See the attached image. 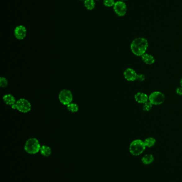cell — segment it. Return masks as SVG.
I'll return each mask as SVG.
<instances>
[{"instance_id":"1","label":"cell","mask_w":182,"mask_h":182,"mask_svg":"<svg viewBox=\"0 0 182 182\" xmlns=\"http://www.w3.org/2000/svg\"><path fill=\"white\" fill-rule=\"evenodd\" d=\"M149 48L148 40L144 37H137L132 40L131 49L132 53L138 57H141L146 53Z\"/></svg>"},{"instance_id":"2","label":"cell","mask_w":182,"mask_h":182,"mask_svg":"<svg viewBox=\"0 0 182 182\" xmlns=\"http://www.w3.org/2000/svg\"><path fill=\"white\" fill-rule=\"evenodd\" d=\"M146 147L144 141L140 139H136L131 142L129 146V152L132 155L138 156L144 152Z\"/></svg>"},{"instance_id":"3","label":"cell","mask_w":182,"mask_h":182,"mask_svg":"<svg viewBox=\"0 0 182 182\" xmlns=\"http://www.w3.org/2000/svg\"><path fill=\"white\" fill-rule=\"evenodd\" d=\"M40 144L35 138H30L27 140L24 146L25 151L30 154H34L40 152Z\"/></svg>"},{"instance_id":"4","label":"cell","mask_w":182,"mask_h":182,"mask_svg":"<svg viewBox=\"0 0 182 182\" xmlns=\"http://www.w3.org/2000/svg\"><path fill=\"white\" fill-rule=\"evenodd\" d=\"M13 109H17L23 113H27L31 109V104L25 99H20L11 107Z\"/></svg>"},{"instance_id":"5","label":"cell","mask_w":182,"mask_h":182,"mask_svg":"<svg viewBox=\"0 0 182 182\" xmlns=\"http://www.w3.org/2000/svg\"><path fill=\"white\" fill-rule=\"evenodd\" d=\"M165 100V96L162 92L154 91L149 96V101L153 105H161Z\"/></svg>"},{"instance_id":"6","label":"cell","mask_w":182,"mask_h":182,"mask_svg":"<svg viewBox=\"0 0 182 182\" xmlns=\"http://www.w3.org/2000/svg\"><path fill=\"white\" fill-rule=\"evenodd\" d=\"M59 100L61 104L67 105L72 103L73 100V95L72 92L67 89H64L59 94Z\"/></svg>"},{"instance_id":"7","label":"cell","mask_w":182,"mask_h":182,"mask_svg":"<svg viewBox=\"0 0 182 182\" xmlns=\"http://www.w3.org/2000/svg\"><path fill=\"white\" fill-rule=\"evenodd\" d=\"M113 9L115 14L120 17H122L126 15L127 12V6L125 2L122 1H119L115 2L113 6Z\"/></svg>"},{"instance_id":"8","label":"cell","mask_w":182,"mask_h":182,"mask_svg":"<svg viewBox=\"0 0 182 182\" xmlns=\"http://www.w3.org/2000/svg\"><path fill=\"white\" fill-rule=\"evenodd\" d=\"M137 74H138L136 73L134 69L131 68H127L123 73V76L129 82H134L136 81Z\"/></svg>"},{"instance_id":"9","label":"cell","mask_w":182,"mask_h":182,"mask_svg":"<svg viewBox=\"0 0 182 182\" xmlns=\"http://www.w3.org/2000/svg\"><path fill=\"white\" fill-rule=\"evenodd\" d=\"M14 34L16 38L18 40H23L26 36L27 34V30L23 25H19L17 27H16L14 31Z\"/></svg>"},{"instance_id":"10","label":"cell","mask_w":182,"mask_h":182,"mask_svg":"<svg viewBox=\"0 0 182 182\" xmlns=\"http://www.w3.org/2000/svg\"><path fill=\"white\" fill-rule=\"evenodd\" d=\"M135 99L138 104H144L149 101V96L145 93L138 92L135 95Z\"/></svg>"},{"instance_id":"11","label":"cell","mask_w":182,"mask_h":182,"mask_svg":"<svg viewBox=\"0 0 182 182\" xmlns=\"http://www.w3.org/2000/svg\"><path fill=\"white\" fill-rule=\"evenodd\" d=\"M140 57L142 58V61L148 65H152L155 62V58L151 54L146 53Z\"/></svg>"},{"instance_id":"12","label":"cell","mask_w":182,"mask_h":182,"mask_svg":"<svg viewBox=\"0 0 182 182\" xmlns=\"http://www.w3.org/2000/svg\"><path fill=\"white\" fill-rule=\"evenodd\" d=\"M3 100L7 105H11V107L12 105H14L16 102L15 98L14 97V96L10 94L4 95V96L3 97Z\"/></svg>"},{"instance_id":"13","label":"cell","mask_w":182,"mask_h":182,"mask_svg":"<svg viewBox=\"0 0 182 182\" xmlns=\"http://www.w3.org/2000/svg\"><path fill=\"white\" fill-rule=\"evenodd\" d=\"M154 160V157L152 154H147L144 155L142 158V162L143 164L145 165H150L153 163Z\"/></svg>"},{"instance_id":"14","label":"cell","mask_w":182,"mask_h":182,"mask_svg":"<svg viewBox=\"0 0 182 182\" xmlns=\"http://www.w3.org/2000/svg\"><path fill=\"white\" fill-rule=\"evenodd\" d=\"M40 152L42 155L46 157L50 156L52 153L51 149H50L49 146H41Z\"/></svg>"},{"instance_id":"15","label":"cell","mask_w":182,"mask_h":182,"mask_svg":"<svg viewBox=\"0 0 182 182\" xmlns=\"http://www.w3.org/2000/svg\"><path fill=\"white\" fill-rule=\"evenodd\" d=\"M144 144L146 147L147 148H152L153 146H155L156 143V140L155 138L152 137H149L146 138L144 141Z\"/></svg>"},{"instance_id":"16","label":"cell","mask_w":182,"mask_h":182,"mask_svg":"<svg viewBox=\"0 0 182 182\" xmlns=\"http://www.w3.org/2000/svg\"><path fill=\"white\" fill-rule=\"evenodd\" d=\"M84 5L87 9L92 10L95 7V0H86L84 1Z\"/></svg>"},{"instance_id":"17","label":"cell","mask_w":182,"mask_h":182,"mask_svg":"<svg viewBox=\"0 0 182 182\" xmlns=\"http://www.w3.org/2000/svg\"><path fill=\"white\" fill-rule=\"evenodd\" d=\"M67 109L72 112H76L79 110V106L77 104L71 103L67 105Z\"/></svg>"},{"instance_id":"18","label":"cell","mask_w":182,"mask_h":182,"mask_svg":"<svg viewBox=\"0 0 182 182\" xmlns=\"http://www.w3.org/2000/svg\"><path fill=\"white\" fill-rule=\"evenodd\" d=\"M152 107H153L152 104L150 102L148 101L147 102L143 104V111H145V112H148V111H150L152 109Z\"/></svg>"},{"instance_id":"19","label":"cell","mask_w":182,"mask_h":182,"mask_svg":"<svg viewBox=\"0 0 182 182\" xmlns=\"http://www.w3.org/2000/svg\"><path fill=\"white\" fill-rule=\"evenodd\" d=\"M114 0H103V4L104 6L108 7L113 6L115 4Z\"/></svg>"},{"instance_id":"20","label":"cell","mask_w":182,"mask_h":182,"mask_svg":"<svg viewBox=\"0 0 182 182\" xmlns=\"http://www.w3.org/2000/svg\"><path fill=\"white\" fill-rule=\"evenodd\" d=\"M8 82L7 81V79L6 78H4V77H1L0 78V85H1V86L2 87H6V86L8 85Z\"/></svg>"},{"instance_id":"21","label":"cell","mask_w":182,"mask_h":182,"mask_svg":"<svg viewBox=\"0 0 182 182\" xmlns=\"http://www.w3.org/2000/svg\"><path fill=\"white\" fill-rule=\"evenodd\" d=\"M145 76L143 74H137V78H136L137 81L142 82L145 81Z\"/></svg>"},{"instance_id":"22","label":"cell","mask_w":182,"mask_h":182,"mask_svg":"<svg viewBox=\"0 0 182 182\" xmlns=\"http://www.w3.org/2000/svg\"><path fill=\"white\" fill-rule=\"evenodd\" d=\"M176 93L179 96H182V87H178L176 90Z\"/></svg>"},{"instance_id":"23","label":"cell","mask_w":182,"mask_h":182,"mask_svg":"<svg viewBox=\"0 0 182 182\" xmlns=\"http://www.w3.org/2000/svg\"><path fill=\"white\" fill-rule=\"evenodd\" d=\"M180 86H181V87H182V78H181V79H180Z\"/></svg>"},{"instance_id":"24","label":"cell","mask_w":182,"mask_h":182,"mask_svg":"<svg viewBox=\"0 0 182 182\" xmlns=\"http://www.w3.org/2000/svg\"><path fill=\"white\" fill-rule=\"evenodd\" d=\"M81 1H85L86 0H81Z\"/></svg>"},{"instance_id":"25","label":"cell","mask_w":182,"mask_h":182,"mask_svg":"<svg viewBox=\"0 0 182 182\" xmlns=\"http://www.w3.org/2000/svg\"><path fill=\"white\" fill-rule=\"evenodd\" d=\"M120 1H124V0H120Z\"/></svg>"}]
</instances>
